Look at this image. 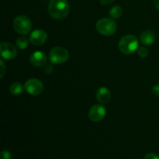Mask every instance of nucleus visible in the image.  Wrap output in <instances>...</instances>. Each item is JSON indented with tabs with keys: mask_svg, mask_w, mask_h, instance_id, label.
<instances>
[{
	"mask_svg": "<svg viewBox=\"0 0 159 159\" xmlns=\"http://www.w3.org/2000/svg\"><path fill=\"white\" fill-rule=\"evenodd\" d=\"M70 6L67 0H51L48 5V12L53 19L64 20L69 13Z\"/></svg>",
	"mask_w": 159,
	"mask_h": 159,
	"instance_id": "nucleus-1",
	"label": "nucleus"
},
{
	"mask_svg": "<svg viewBox=\"0 0 159 159\" xmlns=\"http://www.w3.org/2000/svg\"><path fill=\"white\" fill-rule=\"evenodd\" d=\"M138 44L139 43H138V37L133 34H128L124 36L120 40L118 46L121 53L129 55L133 54L138 49Z\"/></svg>",
	"mask_w": 159,
	"mask_h": 159,
	"instance_id": "nucleus-2",
	"label": "nucleus"
},
{
	"mask_svg": "<svg viewBox=\"0 0 159 159\" xmlns=\"http://www.w3.org/2000/svg\"><path fill=\"white\" fill-rule=\"evenodd\" d=\"M96 28L100 34L110 37L116 33V24L112 18H102L98 20Z\"/></svg>",
	"mask_w": 159,
	"mask_h": 159,
	"instance_id": "nucleus-3",
	"label": "nucleus"
},
{
	"mask_svg": "<svg viewBox=\"0 0 159 159\" xmlns=\"http://www.w3.org/2000/svg\"><path fill=\"white\" fill-rule=\"evenodd\" d=\"M69 57V53L66 48L62 47H54L49 52V61L53 64L65 63Z\"/></svg>",
	"mask_w": 159,
	"mask_h": 159,
	"instance_id": "nucleus-4",
	"label": "nucleus"
},
{
	"mask_svg": "<svg viewBox=\"0 0 159 159\" xmlns=\"http://www.w3.org/2000/svg\"><path fill=\"white\" fill-rule=\"evenodd\" d=\"M13 27L16 33L21 35H26L31 30L32 23L31 20L26 16H18L16 17L13 21Z\"/></svg>",
	"mask_w": 159,
	"mask_h": 159,
	"instance_id": "nucleus-5",
	"label": "nucleus"
},
{
	"mask_svg": "<svg viewBox=\"0 0 159 159\" xmlns=\"http://www.w3.org/2000/svg\"><path fill=\"white\" fill-rule=\"evenodd\" d=\"M25 89L29 94L37 96L41 94L43 90V85L39 79H30L25 83Z\"/></svg>",
	"mask_w": 159,
	"mask_h": 159,
	"instance_id": "nucleus-6",
	"label": "nucleus"
},
{
	"mask_svg": "<svg viewBox=\"0 0 159 159\" xmlns=\"http://www.w3.org/2000/svg\"><path fill=\"white\" fill-rule=\"evenodd\" d=\"M107 110L102 105H94L89 111V118L93 122H99L105 118Z\"/></svg>",
	"mask_w": 159,
	"mask_h": 159,
	"instance_id": "nucleus-7",
	"label": "nucleus"
},
{
	"mask_svg": "<svg viewBox=\"0 0 159 159\" xmlns=\"http://www.w3.org/2000/svg\"><path fill=\"white\" fill-rule=\"evenodd\" d=\"M1 56L6 60H12L17 56V50L12 43L2 42L0 44Z\"/></svg>",
	"mask_w": 159,
	"mask_h": 159,
	"instance_id": "nucleus-8",
	"label": "nucleus"
},
{
	"mask_svg": "<svg viewBox=\"0 0 159 159\" xmlns=\"http://www.w3.org/2000/svg\"><path fill=\"white\" fill-rule=\"evenodd\" d=\"M48 40V34L42 30H35L30 35V40L36 46L43 44Z\"/></svg>",
	"mask_w": 159,
	"mask_h": 159,
	"instance_id": "nucleus-9",
	"label": "nucleus"
},
{
	"mask_svg": "<svg viewBox=\"0 0 159 159\" xmlns=\"http://www.w3.org/2000/svg\"><path fill=\"white\" fill-rule=\"evenodd\" d=\"M47 56L44 52L35 51L30 56V62L34 66L42 67L46 64Z\"/></svg>",
	"mask_w": 159,
	"mask_h": 159,
	"instance_id": "nucleus-10",
	"label": "nucleus"
},
{
	"mask_svg": "<svg viewBox=\"0 0 159 159\" xmlns=\"http://www.w3.org/2000/svg\"><path fill=\"white\" fill-rule=\"evenodd\" d=\"M96 99L100 103L106 104L109 102L111 99V93L106 87H101L97 90L96 93Z\"/></svg>",
	"mask_w": 159,
	"mask_h": 159,
	"instance_id": "nucleus-11",
	"label": "nucleus"
},
{
	"mask_svg": "<svg viewBox=\"0 0 159 159\" xmlns=\"http://www.w3.org/2000/svg\"><path fill=\"white\" fill-rule=\"evenodd\" d=\"M140 40L141 43H144V45H152L155 40V33L150 30H147L141 33Z\"/></svg>",
	"mask_w": 159,
	"mask_h": 159,
	"instance_id": "nucleus-12",
	"label": "nucleus"
},
{
	"mask_svg": "<svg viewBox=\"0 0 159 159\" xmlns=\"http://www.w3.org/2000/svg\"><path fill=\"white\" fill-rule=\"evenodd\" d=\"M24 88L25 87L20 82H14L9 87V92L14 96H18L23 93Z\"/></svg>",
	"mask_w": 159,
	"mask_h": 159,
	"instance_id": "nucleus-13",
	"label": "nucleus"
},
{
	"mask_svg": "<svg viewBox=\"0 0 159 159\" xmlns=\"http://www.w3.org/2000/svg\"><path fill=\"white\" fill-rule=\"evenodd\" d=\"M123 14V9L119 6H115L112 7L110 10V16L112 19L120 18Z\"/></svg>",
	"mask_w": 159,
	"mask_h": 159,
	"instance_id": "nucleus-14",
	"label": "nucleus"
},
{
	"mask_svg": "<svg viewBox=\"0 0 159 159\" xmlns=\"http://www.w3.org/2000/svg\"><path fill=\"white\" fill-rule=\"evenodd\" d=\"M28 44H29V40L26 37H20L16 40V45L17 48L20 50L26 49L28 47Z\"/></svg>",
	"mask_w": 159,
	"mask_h": 159,
	"instance_id": "nucleus-15",
	"label": "nucleus"
},
{
	"mask_svg": "<svg viewBox=\"0 0 159 159\" xmlns=\"http://www.w3.org/2000/svg\"><path fill=\"white\" fill-rule=\"evenodd\" d=\"M138 54L140 57H146L148 55V49L146 48L141 47V48H139L138 49Z\"/></svg>",
	"mask_w": 159,
	"mask_h": 159,
	"instance_id": "nucleus-16",
	"label": "nucleus"
},
{
	"mask_svg": "<svg viewBox=\"0 0 159 159\" xmlns=\"http://www.w3.org/2000/svg\"><path fill=\"white\" fill-rule=\"evenodd\" d=\"M1 159H11V154L8 151L3 150L1 152Z\"/></svg>",
	"mask_w": 159,
	"mask_h": 159,
	"instance_id": "nucleus-17",
	"label": "nucleus"
},
{
	"mask_svg": "<svg viewBox=\"0 0 159 159\" xmlns=\"http://www.w3.org/2000/svg\"><path fill=\"white\" fill-rule=\"evenodd\" d=\"M0 65H1V66H0V69H1L0 78H1V79H2L3 76H4V75H5V71H6V67H5V64H4V62H3L2 60L0 61Z\"/></svg>",
	"mask_w": 159,
	"mask_h": 159,
	"instance_id": "nucleus-18",
	"label": "nucleus"
},
{
	"mask_svg": "<svg viewBox=\"0 0 159 159\" xmlns=\"http://www.w3.org/2000/svg\"><path fill=\"white\" fill-rule=\"evenodd\" d=\"M43 71L46 74H51L53 71V66L51 65H46L43 68Z\"/></svg>",
	"mask_w": 159,
	"mask_h": 159,
	"instance_id": "nucleus-19",
	"label": "nucleus"
},
{
	"mask_svg": "<svg viewBox=\"0 0 159 159\" xmlns=\"http://www.w3.org/2000/svg\"><path fill=\"white\" fill-rule=\"evenodd\" d=\"M152 93L157 97H159V84L154 85L152 88Z\"/></svg>",
	"mask_w": 159,
	"mask_h": 159,
	"instance_id": "nucleus-20",
	"label": "nucleus"
},
{
	"mask_svg": "<svg viewBox=\"0 0 159 159\" xmlns=\"http://www.w3.org/2000/svg\"><path fill=\"white\" fill-rule=\"evenodd\" d=\"M144 159H159V157L154 153H149L145 155Z\"/></svg>",
	"mask_w": 159,
	"mask_h": 159,
	"instance_id": "nucleus-21",
	"label": "nucleus"
},
{
	"mask_svg": "<svg viewBox=\"0 0 159 159\" xmlns=\"http://www.w3.org/2000/svg\"><path fill=\"white\" fill-rule=\"evenodd\" d=\"M113 1L114 0H100V2L102 6H107V5L113 3Z\"/></svg>",
	"mask_w": 159,
	"mask_h": 159,
	"instance_id": "nucleus-22",
	"label": "nucleus"
},
{
	"mask_svg": "<svg viewBox=\"0 0 159 159\" xmlns=\"http://www.w3.org/2000/svg\"><path fill=\"white\" fill-rule=\"evenodd\" d=\"M154 5H155V8L159 10V0H154Z\"/></svg>",
	"mask_w": 159,
	"mask_h": 159,
	"instance_id": "nucleus-23",
	"label": "nucleus"
}]
</instances>
